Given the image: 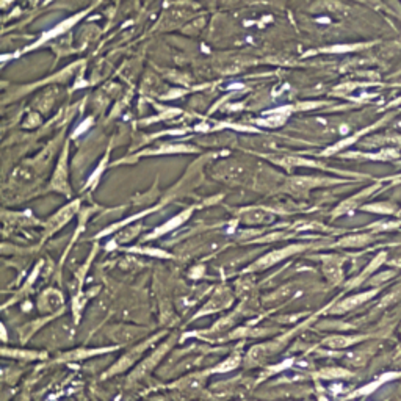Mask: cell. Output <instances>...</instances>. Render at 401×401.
<instances>
[{
	"label": "cell",
	"instance_id": "2",
	"mask_svg": "<svg viewBox=\"0 0 401 401\" xmlns=\"http://www.w3.org/2000/svg\"><path fill=\"white\" fill-rule=\"evenodd\" d=\"M353 342H356V338H348V337H331L329 341L325 342V345H329V346H334V348H337V346H346V345H350Z\"/></svg>",
	"mask_w": 401,
	"mask_h": 401
},
{
	"label": "cell",
	"instance_id": "1",
	"mask_svg": "<svg viewBox=\"0 0 401 401\" xmlns=\"http://www.w3.org/2000/svg\"><path fill=\"white\" fill-rule=\"evenodd\" d=\"M368 296H372V293H365V295H359V296H356V298H350V299H346L345 303L338 307L337 306V311H348V309H351V307H354L356 304H359V303H362V301L364 299H367Z\"/></svg>",
	"mask_w": 401,
	"mask_h": 401
}]
</instances>
